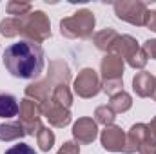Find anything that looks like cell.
Listing matches in <instances>:
<instances>
[{
    "mask_svg": "<svg viewBox=\"0 0 156 154\" xmlns=\"http://www.w3.org/2000/svg\"><path fill=\"white\" fill-rule=\"evenodd\" d=\"M118 38H120V35H118L113 27H105V29L98 31V33L93 37V42H94L96 49L104 51L105 54H113V53H115V45H116Z\"/></svg>",
    "mask_w": 156,
    "mask_h": 154,
    "instance_id": "9a60e30c",
    "label": "cell"
},
{
    "mask_svg": "<svg viewBox=\"0 0 156 154\" xmlns=\"http://www.w3.org/2000/svg\"><path fill=\"white\" fill-rule=\"evenodd\" d=\"M151 98H153V100L156 102V82H154V91H153V94H151Z\"/></svg>",
    "mask_w": 156,
    "mask_h": 154,
    "instance_id": "4dcf8cb0",
    "label": "cell"
},
{
    "mask_svg": "<svg viewBox=\"0 0 156 154\" xmlns=\"http://www.w3.org/2000/svg\"><path fill=\"white\" fill-rule=\"evenodd\" d=\"M55 132L49 129V127H45V125H42L40 127V131L37 132V143H38L40 151H44V152H49V149H53V145H55Z\"/></svg>",
    "mask_w": 156,
    "mask_h": 154,
    "instance_id": "7402d4cb",
    "label": "cell"
},
{
    "mask_svg": "<svg viewBox=\"0 0 156 154\" xmlns=\"http://www.w3.org/2000/svg\"><path fill=\"white\" fill-rule=\"evenodd\" d=\"M109 107L115 111V113H127L131 107H133V98L127 91H120L116 94L111 96L109 100Z\"/></svg>",
    "mask_w": 156,
    "mask_h": 154,
    "instance_id": "d6986e66",
    "label": "cell"
},
{
    "mask_svg": "<svg viewBox=\"0 0 156 154\" xmlns=\"http://www.w3.org/2000/svg\"><path fill=\"white\" fill-rule=\"evenodd\" d=\"M142 49L145 51L147 58H153V60H156V38L145 40V42H144V45H142Z\"/></svg>",
    "mask_w": 156,
    "mask_h": 154,
    "instance_id": "4316f807",
    "label": "cell"
},
{
    "mask_svg": "<svg viewBox=\"0 0 156 154\" xmlns=\"http://www.w3.org/2000/svg\"><path fill=\"white\" fill-rule=\"evenodd\" d=\"M113 7H115V15L118 18L127 22V24H131V26L142 27L147 22L149 7H147L145 2H140V0H122V2H115Z\"/></svg>",
    "mask_w": 156,
    "mask_h": 154,
    "instance_id": "5b68a950",
    "label": "cell"
},
{
    "mask_svg": "<svg viewBox=\"0 0 156 154\" xmlns=\"http://www.w3.org/2000/svg\"><path fill=\"white\" fill-rule=\"evenodd\" d=\"M47 80L56 87V85H69L71 82V69L64 60H51L49 62V71Z\"/></svg>",
    "mask_w": 156,
    "mask_h": 154,
    "instance_id": "4fadbf2b",
    "label": "cell"
},
{
    "mask_svg": "<svg viewBox=\"0 0 156 154\" xmlns=\"http://www.w3.org/2000/svg\"><path fill=\"white\" fill-rule=\"evenodd\" d=\"M138 154H156V140L153 138V134L142 143V147L138 149Z\"/></svg>",
    "mask_w": 156,
    "mask_h": 154,
    "instance_id": "484cf974",
    "label": "cell"
},
{
    "mask_svg": "<svg viewBox=\"0 0 156 154\" xmlns=\"http://www.w3.org/2000/svg\"><path fill=\"white\" fill-rule=\"evenodd\" d=\"M145 27H149L151 31H154V33H156V9H154V11H149V16H147Z\"/></svg>",
    "mask_w": 156,
    "mask_h": 154,
    "instance_id": "f1b7e54d",
    "label": "cell"
},
{
    "mask_svg": "<svg viewBox=\"0 0 156 154\" xmlns=\"http://www.w3.org/2000/svg\"><path fill=\"white\" fill-rule=\"evenodd\" d=\"M100 143L109 152H123L125 145V132L118 125H109L100 134Z\"/></svg>",
    "mask_w": 156,
    "mask_h": 154,
    "instance_id": "8fae6325",
    "label": "cell"
},
{
    "mask_svg": "<svg viewBox=\"0 0 156 154\" xmlns=\"http://www.w3.org/2000/svg\"><path fill=\"white\" fill-rule=\"evenodd\" d=\"M154 82H156V76H153L147 71L136 73L134 78H133V91L140 98H149L153 94V91H154Z\"/></svg>",
    "mask_w": 156,
    "mask_h": 154,
    "instance_id": "2e32d148",
    "label": "cell"
},
{
    "mask_svg": "<svg viewBox=\"0 0 156 154\" xmlns=\"http://www.w3.org/2000/svg\"><path fill=\"white\" fill-rule=\"evenodd\" d=\"M56 154H80V147L76 142H64V145Z\"/></svg>",
    "mask_w": 156,
    "mask_h": 154,
    "instance_id": "83f0119b",
    "label": "cell"
},
{
    "mask_svg": "<svg viewBox=\"0 0 156 154\" xmlns=\"http://www.w3.org/2000/svg\"><path fill=\"white\" fill-rule=\"evenodd\" d=\"M147 127H149V131H151V134H153V138L156 140V116L153 118V120H151V123H149Z\"/></svg>",
    "mask_w": 156,
    "mask_h": 154,
    "instance_id": "f546056e",
    "label": "cell"
},
{
    "mask_svg": "<svg viewBox=\"0 0 156 154\" xmlns=\"http://www.w3.org/2000/svg\"><path fill=\"white\" fill-rule=\"evenodd\" d=\"M40 109H42V116H45V120L49 121V125L58 127V129L67 127V125L71 123V120H73L69 109H66V107H62V105L51 102V98H49L45 103H42Z\"/></svg>",
    "mask_w": 156,
    "mask_h": 154,
    "instance_id": "ba28073f",
    "label": "cell"
},
{
    "mask_svg": "<svg viewBox=\"0 0 156 154\" xmlns=\"http://www.w3.org/2000/svg\"><path fill=\"white\" fill-rule=\"evenodd\" d=\"M113 54H118L133 69H144L147 65V60H149L147 54H145V51L138 44V40L134 38V37H131V35H120Z\"/></svg>",
    "mask_w": 156,
    "mask_h": 154,
    "instance_id": "277c9868",
    "label": "cell"
},
{
    "mask_svg": "<svg viewBox=\"0 0 156 154\" xmlns=\"http://www.w3.org/2000/svg\"><path fill=\"white\" fill-rule=\"evenodd\" d=\"M73 138L78 145H89L96 140L98 136V123L93 118H78L76 121L73 123Z\"/></svg>",
    "mask_w": 156,
    "mask_h": 154,
    "instance_id": "9c48e42d",
    "label": "cell"
},
{
    "mask_svg": "<svg viewBox=\"0 0 156 154\" xmlns=\"http://www.w3.org/2000/svg\"><path fill=\"white\" fill-rule=\"evenodd\" d=\"M31 9H33V5H31L29 2H20V0H11V2H7V5H5L7 15H15V18H20V16L29 15Z\"/></svg>",
    "mask_w": 156,
    "mask_h": 154,
    "instance_id": "cb8c5ba5",
    "label": "cell"
},
{
    "mask_svg": "<svg viewBox=\"0 0 156 154\" xmlns=\"http://www.w3.org/2000/svg\"><path fill=\"white\" fill-rule=\"evenodd\" d=\"M94 24H96V18H94V13L91 9H78L71 16L60 20V33H62V37L71 40H85L93 37Z\"/></svg>",
    "mask_w": 156,
    "mask_h": 154,
    "instance_id": "7a4b0ae2",
    "label": "cell"
},
{
    "mask_svg": "<svg viewBox=\"0 0 156 154\" xmlns=\"http://www.w3.org/2000/svg\"><path fill=\"white\" fill-rule=\"evenodd\" d=\"M115 120H116V113L109 105L96 107V111H94V121L96 123H100L104 127H109V125H115Z\"/></svg>",
    "mask_w": 156,
    "mask_h": 154,
    "instance_id": "603a6c76",
    "label": "cell"
},
{
    "mask_svg": "<svg viewBox=\"0 0 156 154\" xmlns=\"http://www.w3.org/2000/svg\"><path fill=\"white\" fill-rule=\"evenodd\" d=\"M102 83L123 82V60L118 54H105L100 62Z\"/></svg>",
    "mask_w": 156,
    "mask_h": 154,
    "instance_id": "30bf717a",
    "label": "cell"
},
{
    "mask_svg": "<svg viewBox=\"0 0 156 154\" xmlns=\"http://www.w3.org/2000/svg\"><path fill=\"white\" fill-rule=\"evenodd\" d=\"M55 85L45 78V80H40V82H33L26 87V98L29 100H35L38 105L45 103L49 98H51V93H53Z\"/></svg>",
    "mask_w": 156,
    "mask_h": 154,
    "instance_id": "5bb4252c",
    "label": "cell"
},
{
    "mask_svg": "<svg viewBox=\"0 0 156 154\" xmlns=\"http://www.w3.org/2000/svg\"><path fill=\"white\" fill-rule=\"evenodd\" d=\"M42 109L35 100H29V98H24L20 102V109H18V121L22 123L26 134L29 136H37V132L42 127Z\"/></svg>",
    "mask_w": 156,
    "mask_h": 154,
    "instance_id": "8992f818",
    "label": "cell"
},
{
    "mask_svg": "<svg viewBox=\"0 0 156 154\" xmlns=\"http://www.w3.org/2000/svg\"><path fill=\"white\" fill-rule=\"evenodd\" d=\"M0 35L5 38H15L20 35V18L9 16L0 22Z\"/></svg>",
    "mask_w": 156,
    "mask_h": 154,
    "instance_id": "44dd1931",
    "label": "cell"
},
{
    "mask_svg": "<svg viewBox=\"0 0 156 154\" xmlns=\"http://www.w3.org/2000/svg\"><path fill=\"white\" fill-rule=\"evenodd\" d=\"M4 67L7 73H11L15 78L22 80H33L38 78L45 65L44 49L37 42L20 40L16 44H11L4 51Z\"/></svg>",
    "mask_w": 156,
    "mask_h": 154,
    "instance_id": "6da1fadb",
    "label": "cell"
},
{
    "mask_svg": "<svg viewBox=\"0 0 156 154\" xmlns=\"http://www.w3.org/2000/svg\"><path fill=\"white\" fill-rule=\"evenodd\" d=\"M20 37L29 42H44L51 38V22L44 11H31L26 16H20Z\"/></svg>",
    "mask_w": 156,
    "mask_h": 154,
    "instance_id": "3957f363",
    "label": "cell"
},
{
    "mask_svg": "<svg viewBox=\"0 0 156 154\" xmlns=\"http://www.w3.org/2000/svg\"><path fill=\"white\" fill-rule=\"evenodd\" d=\"M18 109H20V103L16 102L15 96L5 94V93L0 94V118H13V116H18Z\"/></svg>",
    "mask_w": 156,
    "mask_h": 154,
    "instance_id": "ac0fdd59",
    "label": "cell"
},
{
    "mask_svg": "<svg viewBox=\"0 0 156 154\" xmlns=\"http://www.w3.org/2000/svg\"><path fill=\"white\" fill-rule=\"evenodd\" d=\"M51 102H55V103L69 109L73 105V93L69 91L67 85H56L53 89V93H51Z\"/></svg>",
    "mask_w": 156,
    "mask_h": 154,
    "instance_id": "ffe728a7",
    "label": "cell"
},
{
    "mask_svg": "<svg viewBox=\"0 0 156 154\" xmlns=\"http://www.w3.org/2000/svg\"><path fill=\"white\" fill-rule=\"evenodd\" d=\"M151 136V131L145 123H134L129 132L125 134V145H123V152L125 154H134L138 152V149L142 147V143Z\"/></svg>",
    "mask_w": 156,
    "mask_h": 154,
    "instance_id": "7c38bea8",
    "label": "cell"
},
{
    "mask_svg": "<svg viewBox=\"0 0 156 154\" xmlns=\"http://www.w3.org/2000/svg\"><path fill=\"white\" fill-rule=\"evenodd\" d=\"M5 154H37L35 152V149L31 147V145H27V143H16V145H13V147H9Z\"/></svg>",
    "mask_w": 156,
    "mask_h": 154,
    "instance_id": "d4e9b609",
    "label": "cell"
},
{
    "mask_svg": "<svg viewBox=\"0 0 156 154\" xmlns=\"http://www.w3.org/2000/svg\"><path fill=\"white\" fill-rule=\"evenodd\" d=\"M73 89H75V94H78L80 98H94L102 91V78L98 76L94 69L85 67L75 78Z\"/></svg>",
    "mask_w": 156,
    "mask_h": 154,
    "instance_id": "52a82bcc",
    "label": "cell"
},
{
    "mask_svg": "<svg viewBox=\"0 0 156 154\" xmlns=\"http://www.w3.org/2000/svg\"><path fill=\"white\" fill-rule=\"evenodd\" d=\"M24 136H26V131L20 121H9V123L0 125V142H13Z\"/></svg>",
    "mask_w": 156,
    "mask_h": 154,
    "instance_id": "e0dca14e",
    "label": "cell"
}]
</instances>
